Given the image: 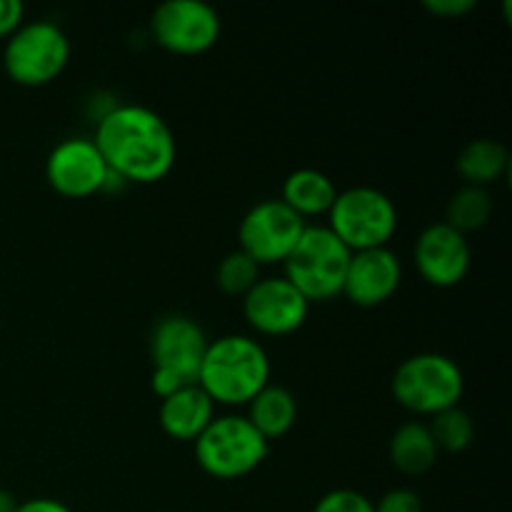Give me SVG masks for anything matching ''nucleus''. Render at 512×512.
<instances>
[{"label":"nucleus","mask_w":512,"mask_h":512,"mask_svg":"<svg viewBox=\"0 0 512 512\" xmlns=\"http://www.w3.org/2000/svg\"><path fill=\"white\" fill-rule=\"evenodd\" d=\"M245 418L270 443V440L283 438L285 433L293 430L295 420H298V403H295V395L288 388L268 383L248 403Z\"/></svg>","instance_id":"obj_17"},{"label":"nucleus","mask_w":512,"mask_h":512,"mask_svg":"<svg viewBox=\"0 0 512 512\" xmlns=\"http://www.w3.org/2000/svg\"><path fill=\"white\" fill-rule=\"evenodd\" d=\"M15 508H18V500H15V495L0 488V512H15Z\"/></svg>","instance_id":"obj_29"},{"label":"nucleus","mask_w":512,"mask_h":512,"mask_svg":"<svg viewBox=\"0 0 512 512\" xmlns=\"http://www.w3.org/2000/svg\"><path fill=\"white\" fill-rule=\"evenodd\" d=\"M390 463L403 475H425L438 463V445H435L430 428L420 420L403 423L390 438Z\"/></svg>","instance_id":"obj_18"},{"label":"nucleus","mask_w":512,"mask_h":512,"mask_svg":"<svg viewBox=\"0 0 512 512\" xmlns=\"http://www.w3.org/2000/svg\"><path fill=\"white\" fill-rule=\"evenodd\" d=\"M110 170L93 138L60 140L45 160V180L65 198H90L103 193Z\"/></svg>","instance_id":"obj_11"},{"label":"nucleus","mask_w":512,"mask_h":512,"mask_svg":"<svg viewBox=\"0 0 512 512\" xmlns=\"http://www.w3.org/2000/svg\"><path fill=\"white\" fill-rule=\"evenodd\" d=\"M508 165V148H505L503 143H498V140L490 138L470 140V143L460 150L458 160H455V170H458L460 178L465 180V185L485 190H488V185L498 183V180L508 173Z\"/></svg>","instance_id":"obj_19"},{"label":"nucleus","mask_w":512,"mask_h":512,"mask_svg":"<svg viewBox=\"0 0 512 512\" xmlns=\"http://www.w3.org/2000/svg\"><path fill=\"white\" fill-rule=\"evenodd\" d=\"M375 505V512H423V500L410 488H393Z\"/></svg>","instance_id":"obj_24"},{"label":"nucleus","mask_w":512,"mask_h":512,"mask_svg":"<svg viewBox=\"0 0 512 512\" xmlns=\"http://www.w3.org/2000/svg\"><path fill=\"white\" fill-rule=\"evenodd\" d=\"M313 512H375V505L368 495L358 493V490L338 488L325 493L315 503Z\"/></svg>","instance_id":"obj_23"},{"label":"nucleus","mask_w":512,"mask_h":512,"mask_svg":"<svg viewBox=\"0 0 512 512\" xmlns=\"http://www.w3.org/2000/svg\"><path fill=\"white\" fill-rule=\"evenodd\" d=\"M403 283V263L390 248L360 250L350 255L343 295L360 308H378L398 293Z\"/></svg>","instance_id":"obj_14"},{"label":"nucleus","mask_w":512,"mask_h":512,"mask_svg":"<svg viewBox=\"0 0 512 512\" xmlns=\"http://www.w3.org/2000/svg\"><path fill=\"white\" fill-rule=\"evenodd\" d=\"M428 428L435 445H438V450H443V453H463V450L470 448V443H473L475 438L473 418H470L460 405L433 415V423H430Z\"/></svg>","instance_id":"obj_21"},{"label":"nucleus","mask_w":512,"mask_h":512,"mask_svg":"<svg viewBox=\"0 0 512 512\" xmlns=\"http://www.w3.org/2000/svg\"><path fill=\"white\" fill-rule=\"evenodd\" d=\"M218 288L230 298H243L250 288L260 280V265L243 250H233L225 255L218 265Z\"/></svg>","instance_id":"obj_22"},{"label":"nucleus","mask_w":512,"mask_h":512,"mask_svg":"<svg viewBox=\"0 0 512 512\" xmlns=\"http://www.w3.org/2000/svg\"><path fill=\"white\" fill-rule=\"evenodd\" d=\"M328 228L350 253L388 248L398 230V208L383 190L355 185L338 193L328 210Z\"/></svg>","instance_id":"obj_6"},{"label":"nucleus","mask_w":512,"mask_h":512,"mask_svg":"<svg viewBox=\"0 0 512 512\" xmlns=\"http://www.w3.org/2000/svg\"><path fill=\"white\" fill-rule=\"evenodd\" d=\"M25 5L20 0H0V38H8L23 25Z\"/></svg>","instance_id":"obj_26"},{"label":"nucleus","mask_w":512,"mask_h":512,"mask_svg":"<svg viewBox=\"0 0 512 512\" xmlns=\"http://www.w3.org/2000/svg\"><path fill=\"white\" fill-rule=\"evenodd\" d=\"M390 390L400 408L433 418L443 410L460 405L465 378L460 365L448 355L418 353L395 368Z\"/></svg>","instance_id":"obj_3"},{"label":"nucleus","mask_w":512,"mask_h":512,"mask_svg":"<svg viewBox=\"0 0 512 512\" xmlns=\"http://www.w3.org/2000/svg\"><path fill=\"white\" fill-rule=\"evenodd\" d=\"M413 258L425 283L433 288H455L470 273L473 250L468 235L458 233L448 223H433L415 240Z\"/></svg>","instance_id":"obj_13"},{"label":"nucleus","mask_w":512,"mask_h":512,"mask_svg":"<svg viewBox=\"0 0 512 512\" xmlns=\"http://www.w3.org/2000/svg\"><path fill=\"white\" fill-rule=\"evenodd\" d=\"M310 303L285 275L260 278L243 295V315L250 328L260 335L280 338L303 328Z\"/></svg>","instance_id":"obj_10"},{"label":"nucleus","mask_w":512,"mask_h":512,"mask_svg":"<svg viewBox=\"0 0 512 512\" xmlns=\"http://www.w3.org/2000/svg\"><path fill=\"white\" fill-rule=\"evenodd\" d=\"M15 512H73L65 503L53 498H33L25 500V503H18Z\"/></svg>","instance_id":"obj_28"},{"label":"nucleus","mask_w":512,"mask_h":512,"mask_svg":"<svg viewBox=\"0 0 512 512\" xmlns=\"http://www.w3.org/2000/svg\"><path fill=\"white\" fill-rule=\"evenodd\" d=\"M305 230V220L283 200H260L240 220L238 240L245 255L258 265L285 263Z\"/></svg>","instance_id":"obj_9"},{"label":"nucleus","mask_w":512,"mask_h":512,"mask_svg":"<svg viewBox=\"0 0 512 512\" xmlns=\"http://www.w3.org/2000/svg\"><path fill=\"white\" fill-rule=\"evenodd\" d=\"M160 428L168 438L195 443L215 420V403L198 383L185 385L170 398L160 400Z\"/></svg>","instance_id":"obj_15"},{"label":"nucleus","mask_w":512,"mask_h":512,"mask_svg":"<svg viewBox=\"0 0 512 512\" xmlns=\"http://www.w3.org/2000/svg\"><path fill=\"white\" fill-rule=\"evenodd\" d=\"M493 215V198L485 188H473V185H463L453 198L448 200L445 208V220L450 228L458 233L468 235L483 228Z\"/></svg>","instance_id":"obj_20"},{"label":"nucleus","mask_w":512,"mask_h":512,"mask_svg":"<svg viewBox=\"0 0 512 512\" xmlns=\"http://www.w3.org/2000/svg\"><path fill=\"white\" fill-rule=\"evenodd\" d=\"M210 340L198 320L188 315H165L150 333V360L153 368L170 370L185 383H195Z\"/></svg>","instance_id":"obj_12"},{"label":"nucleus","mask_w":512,"mask_h":512,"mask_svg":"<svg viewBox=\"0 0 512 512\" xmlns=\"http://www.w3.org/2000/svg\"><path fill=\"white\" fill-rule=\"evenodd\" d=\"M185 385H193V383H185V380H180L178 375L170 373V370L153 368V375H150V388H153V393L158 395L160 400L170 398V395L178 393V390L185 388Z\"/></svg>","instance_id":"obj_27"},{"label":"nucleus","mask_w":512,"mask_h":512,"mask_svg":"<svg viewBox=\"0 0 512 512\" xmlns=\"http://www.w3.org/2000/svg\"><path fill=\"white\" fill-rule=\"evenodd\" d=\"M155 43L175 55H198L220 38V15L203 0H165L150 15Z\"/></svg>","instance_id":"obj_8"},{"label":"nucleus","mask_w":512,"mask_h":512,"mask_svg":"<svg viewBox=\"0 0 512 512\" xmlns=\"http://www.w3.org/2000/svg\"><path fill=\"white\" fill-rule=\"evenodd\" d=\"M270 453V443L245 415L215 418L195 440V460L218 480H238L258 470Z\"/></svg>","instance_id":"obj_5"},{"label":"nucleus","mask_w":512,"mask_h":512,"mask_svg":"<svg viewBox=\"0 0 512 512\" xmlns=\"http://www.w3.org/2000/svg\"><path fill=\"white\" fill-rule=\"evenodd\" d=\"M335 198H338V188H335L333 178L315 168L293 170L285 178L283 193H280V200L303 220L313 218V215H328Z\"/></svg>","instance_id":"obj_16"},{"label":"nucleus","mask_w":512,"mask_h":512,"mask_svg":"<svg viewBox=\"0 0 512 512\" xmlns=\"http://www.w3.org/2000/svg\"><path fill=\"white\" fill-rule=\"evenodd\" d=\"M423 8L438 18H463L475 10V0H425Z\"/></svg>","instance_id":"obj_25"},{"label":"nucleus","mask_w":512,"mask_h":512,"mask_svg":"<svg viewBox=\"0 0 512 512\" xmlns=\"http://www.w3.org/2000/svg\"><path fill=\"white\" fill-rule=\"evenodd\" d=\"M95 148L123 183L150 185L173 170L175 135L163 115L145 105H113L95 125Z\"/></svg>","instance_id":"obj_1"},{"label":"nucleus","mask_w":512,"mask_h":512,"mask_svg":"<svg viewBox=\"0 0 512 512\" xmlns=\"http://www.w3.org/2000/svg\"><path fill=\"white\" fill-rule=\"evenodd\" d=\"M70 60V40L53 20H30L3 48V68L13 83L40 88L58 78Z\"/></svg>","instance_id":"obj_7"},{"label":"nucleus","mask_w":512,"mask_h":512,"mask_svg":"<svg viewBox=\"0 0 512 512\" xmlns=\"http://www.w3.org/2000/svg\"><path fill=\"white\" fill-rule=\"evenodd\" d=\"M350 250L328 225H305L298 245L285 258V278L305 295L308 303L343 295Z\"/></svg>","instance_id":"obj_4"},{"label":"nucleus","mask_w":512,"mask_h":512,"mask_svg":"<svg viewBox=\"0 0 512 512\" xmlns=\"http://www.w3.org/2000/svg\"><path fill=\"white\" fill-rule=\"evenodd\" d=\"M195 383L213 403L248 405L270 383V358L250 335L210 340Z\"/></svg>","instance_id":"obj_2"}]
</instances>
